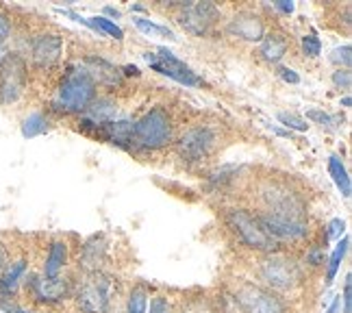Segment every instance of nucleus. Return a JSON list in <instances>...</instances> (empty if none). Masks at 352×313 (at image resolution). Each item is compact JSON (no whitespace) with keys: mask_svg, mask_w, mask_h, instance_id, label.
Wrapping results in <instances>:
<instances>
[{"mask_svg":"<svg viewBox=\"0 0 352 313\" xmlns=\"http://www.w3.org/2000/svg\"><path fill=\"white\" fill-rule=\"evenodd\" d=\"M174 155L187 168H200L209 163L222 146L220 129L209 122H196L174 138Z\"/></svg>","mask_w":352,"mask_h":313,"instance_id":"8","label":"nucleus"},{"mask_svg":"<svg viewBox=\"0 0 352 313\" xmlns=\"http://www.w3.org/2000/svg\"><path fill=\"white\" fill-rule=\"evenodd\" d=\"M305 120L314 122V125H318L320 129H324L327 133L340 131L342 125H344V118L340 114H329V111H324V109H309Z\"/></svg>","mask_w":352,"mask_h":313,"instance_id":"28","label":"nucleus"},{"mask_svg":"<svg viewBox=\"0 0 352 313\" xmlns=\"http://www.w3.org/2000/svg\"><path fill=\"white\" fill-rule=\"evenodd\" d=\"M276 76L287 85H300V74L289 65H276Z\"/></svg>","mask_w":352,"mask_h":313,"instance_id":"39","label":"nucleus"},{"mask_svg":"<svg viewBox=\"0 0 352 313\" xmlns=\"http://www.w3.org/2000/svg\"><path fill=\"white\" fill-rule=\"evenodd\" d=\"M133 122L135 120H131L126 116H120V118H116L111 122H107V125H102L96 133L91 135V138L98 140V142H107L111 146H118V148H122V151H129Z\"/></svg>","mask_w":352,"mask_h":313,"instance_id":"22","label":"nucleus"},{"mask_svg":"<svg viewBox=\"0 0 352 313\" xmlns=\"http://www.w3.org/2000/svg\"><path fill=\"white\" fill-rule=\"evenodd\" d=\"M98 96V85L80 61L65 63L63 74L50 98V111L57 116H80Z\"/></svg>","mask_w":352,"mask_h":313,"instance_id":"4","label":"nucleus"},{"mask_svg":"<svg viewBox=\"0 0 352 313\" xmlns=\"http://www.w3.org/2000/svg\"><path fill=\"white\" fill-rule=\"evenodd\" d=\"M89 22V31L98 33L100 37H111L116 42H122L124 39V31H122V26L107 20L104 16H94V18H87Z\"/></svg>","mask_w":352,"mask_h":313,"instance_id":"29","label":"nucleus"},{"mask_svg":"<svg viewBox=\"0 0 352 313\" xmlns=\"http://www.w3.org/2000/svg\"><path fill=\"white\" fill-rule=\"evenodd\" d=\"M215 298H218V305H220V311H222V313H239V311L233 307V303L228 301V296L224 294V290H220V294L215 296Z\"/></svg>","mask_w":352,"mask_h":313,"instance_id":"43","label":"nucleus"},{"mask_svg":"<svg viewBox=\"0 0 352 313\" xmlns=\"http://www.w3.org/2000/svg\"><path fill=\"white\" fill-rule=\"evenodd\" d=\"M248 274L292 303L307 292L311 279L307 268L302 266L300 250L289 248H280L267 255H254L248 266Z\"/></svg>","mask_w":352,"mask_h":313,"instance_id":"2","label":"nucleus"},{"mask_svg":"<svg viewBox=\"0 0 352 313\" xmlns=\"http://www.w3.org/2000/svg\"><path fill=\"white\" fill-rule=\"evenodd\" d=\"M0 311L3 313H46V311H39V309L24 307L18 301H3V298H0Z\"/></svg>","mask_w":352,"mask_h":313,"instance_id":"40","label":"nucleus"},{"mask_svg":"<svg viewBox=\"0 0 352 313\" xmlns=\"http://www.w3.org/2000/svg\"><path fill=\"white\" fill-rule=\"evenodd\" d=\"M340 298H342V313H352V274L350 272H346Z\"/></svg>","mask_w":352,"mask_h":313,"instance_id":"38","label":"nucleus"},{"mask_svg":"<svg viewBox=\"0 0 352 313\" xmlns=\"http://www.w3.org/2000/svg\"><path fill=\"white\" fill-rule=\"evenodd\" d=\"M50 129H52V120L44 111H31L29 116L22 120V125H20L22 138H26V140H33V138H39V135H46Z\"/></svg>","mask_w":352,"mask_h":313,"instance_id":"27","label":"nucleus"},{"mask_svg":"<svg viewBox=\"0 0 352 313\" xmlns=\"http://www.w3.org/2000/svg\"><path fill=\"white\" fill-rule=\"evenodd\" d=\"M348 250H350V237L344 235L340 241H335V246L333 250L329 252L327 257V266H324V288H331V285L335 283L337 274H340V270H342V263L346 261V257H348Z\"/></svg>","mask_w":352,"mask_h":313,"instance_id":"24","label":"nucleus"},{"mask_svg":"<svg viewBox=\"0 0 352 313\" xmlns=\"http://www.w3.org/2000/svg\"><path fill=\"white\" fill-rule=\"evenodd\" d=\"M13 33H16V24H13V18L5 9H0V48H9Z\"/></svg>","mask_w":352,"mask_h":313,"instance_id":"35","label":"nucleus"},{"mask_svg":"<svg viewBox=\"0 0 352 313\" xmlns=\"http://www.w3.org/2000/svg\"><path fill=\"white\" fill-rule=\"evenodd\" d=\"M222 290L239 313H296L292 301L267 290L250 274L233 277Z\"/></svg>","mask_w":352,"mask_h":313,"instance_id":"6","label":"nucleus"},{"mask_svg":"<svg viewBox=\"0 0 352 313\" xmlns=\"http://www.w3.org/2000/svg\"><path fill=\"white\" fill-rule=\"evenodd\" d=\"M322 233L327 237V241H340L346 235V220H342V217H331V220L324 224Z\"/></svg>","mask_w":352,"mask_h":313,"instance_id":"36","label":"nucleus"},{"mask_svg":"<svg viewBox=\"0 0 352 313\" xmlns=\"http://www.w3.org/2000/svg\"><path fill=\"white\" fill-rule=\"evenodd\" d=\"M331 85H333L337 91L348 94L350 87H352V70H344V67H335V70L331 72Z\"/></svg>","mask_w":352,"mask_h":313,"instance_id":"37","label":"nucleus"},{"mask_svg":"<svg viewBox=\"0 0 352 313\" xmlns=\"http://www.w3.org/2000/svg\"><path fill=\"white\" fill-rule=\"evenodd\" d=\"M120 70H122V76L124 78H140L142 76V70L138 65H131V63H126V65H120Z\"/></svg>","mask_w":352,"mask_h":313,"instance_id":"44","label":"nucleus"},{"mask_svg":"<svg viewBox=\"0 0 352 313\" xmlns=\"http://www.w3.org/2000/svg\"><path fill=\"white\" fill-rule=\"evenodd\" d=\"M29 85V63L18 50H9L7 57L0 61V105H18Z\"/></svg>","mask_w":352,"mask_h":313,"instance_id":"11","label":"nucleus"},{"mask_svg":"<svg viewBox=\"0 0 352 313\" xmlns=\"http://www.w3.org/2000/svg\"><path fill=\"white\" fill-rule=\"evenodd\" d=\"M131 11H133V13H146L148 7H144V5H131Z\"/></svg>","mask_w":352,"mask_h":313,"instance_id":"49","label":"nucleus"},{"mask_svg":"<svg viewBox=\"0 0 352 313\" xmlns=\"http://www.w3.org/2000/svg\"><path fill=\"white\" fill-rule=\"evenodd\" d=\"M144 61L151 65V70L159 72L161 76H168L170 80L185 87H202L205 85V78H202L198 72H194L183 59H179L172 50L159 46L155 52L153 50H146L144 54Z\"/></svg>","mask_w":352,"mask_h":313,"instance_id":"12","label":"nucleus"},{"mask_svg":"<svg viewBox=\"0 0 352 313\" xmlns=\"http://www.w3.org/2000/svg\"><path fill=\"white\" fill-rule=\"evenodd\" d=\"M76 313H116L124 303V290L116 274L94 272V274H76L72 301Z\"/></svg>","mask_w":352,"mask_h":313,"instance_id":"3","label":"nucleus"},{"mask_svg":"<svg viewBox=\"0 0 352 313\" xmlns=\"http://www.w3.org/2000/svg\"><path fill=\"white\" fill-rule=\"evenodd\" d=\"M340 105L344 107V109H350V105H352V98H350V94H346V96L340 100Z\"/></svg>","mask_w":352,"mask_h":313,"instance_id":"48","label":"nucleus"},{"mask_svg":"<svg viewBox=\"0 0 352 313\" xmlns=\"http://www.w3.org/2000/svg\"><path fill=\"white\" fill-rule=\"evenodd\" d=\"M222 224L226 233L233 237V241L241 250L254 255H267L280 250L278 244L265 233L259 217L248 205H226L222 207Z\"/></svg>","mask_w":352,"mask_h":313,"instance_id":"7","label":"nucleus"},{"mask_svg":"<svg viewBox=\"0 0 352 313\" xmlns=\"http://www.w3.org/2000/svg\"><path fill=\"white\" fill-rule=\"evenodd\" d=\"M31 272V257L26 252H20L16 257H11L9 266L0 274V298L3 301H18V296L22 294V285Z\"/></svg>","mask_w":352,"mask_h":313,"instance_id":"18","label":"nucleus"},{"mask_svg":"<svg viewBox=\"0 0 352 313\" xmlns=\"http://www.w3.org/2000/svg\"><path fill=\"white\" fill-rule=\"evenodd\" d=\"M70 266H72V246L63 237H52L48 241L39 274L46 279H55L65 274V272H70Z\"/></svg>","mask_w":352,"mask_h":313,"instance_id":"20","label":"nucleus"},{"mask_svg":"<svg viewBox=\"0 0 352 313\" xmlns=\"http://www.w3.org/2000/svg\"><path fill=\"white\" fill-rule=\"evenodd\" d=\"M272 9L276 13H280V16H292V13L296 11V5L292 3V0H276V3H272Z\"/></svg>","mask_w":352,"mask_h":313,"instance_id":"42","label":"nucleus"},{"mask_svg":"<svg viewBox=\"0 0 352 313\" xmlns=\"http://www.w3.org/2000/svg\"><path fill=\"white\" fill-rule=\"evenodd\" d=\"M176 301L166 294V292H157L151 296V303H148V313H174Z\"/></svg>","mask_w":352,"mask_h":313,"instance_id":"32","label":"nucleus"},{"mask_svg":"<svg viewBox=\"0 0 352 313\" xmlns=\"http://www.w3.org/2000/svg\"><path fill=\"white\" fill-rule=\"evenodd\" d=\"M276 120H278V125L285 129V131H296V133H307L311 129L309 122L302 118V116H298L296 111H278L276 114Z\"/></svg>","mask_w":352,"mask_h":313,"instance_id":"31","label":"nucleus"},{"mask_svg":"<svg viewBox=\"0 0 352 313\" xmlns=\"http://www.w3.org/2000/svg\"><path fill=\"white\" fill-rule=\"evenodd\" d=\"M120 118V105L109 94H100L91 100V105L78 116V131L85 135H94L102 125Z\"/></svg>","mask_w":352,"mask_h":313,"instance_id":"16","label":"nucleus"},{"mask_svg":"<svg viewBox=\"0 0 352 313\" xmlns=\"http://www.w3.org/2000/svg\"><path fill=\"white\" fill-rule=\"evenodd\" d=\"M151 288L146 283H133L124 292V303H122V313H148V303H151Z\"/></svg>","mask_w":352,"mask_h":313,"instance_id":"25","label":"nucleus"},{"mask_svg":"<svg viewBox=\"0 0 352 313\" xmlns=\"http://www.w3.org/2000/svg\"><path fill=\"white\" fill-rule=\"evenodd\" d=\"M65 42L63 37L55 31H39L29 39L24 59L33 70L37 72H50L61 63L63 59Z\"/></svg>","mask_w":352,"mask_h":313,"instance_id":"13","label":"nucleus"},{"mask_svg":"<svg viewBox=\"0 0 352 313\" xmlns=\"http://www.w3.org/2000/svg\"><path fill=\"white\" fill-rule=\"evenodd\" d=\"M133 24H135V29L146 33V35H151V37H168V39H176L174 31L168 29L166 24H159V22H153L151 18H146V16H133Z\"/></svg>","mask_w":352,"mask_h":313,"instance_id":"30","label":"nucleus"},{"mask_svg":"<svg viewBox=\"0 0 352 313\" xmlns=\"http://www.w3.org/2000/svg\"><path fill=\"white\" fill-rule=\"evenodd\" d=\"M267 31L261 13L252 9H239L224 22V33L241 44H259Z\"/></svg>","mask_w":352,"mask_h":313,"instance_id":"15","label":"nucleus"},{"mask_svg":"<svg viewBox=\"0 0 352 313\" xmlns=\"http://www.w3.org/2000/svg\"><path fill=\"white\" fill-rule=\"evenodd\" d=\"M300 48L307 59H318L322 54V39L318 37L316 31H309L300 37Z\"/></svg>","mask_w":352,"mask_h":313,"instance_id":"33","label":"nucleus"},{"mask_svg":"<svg viewBox=\"0 0 352 313\" xmlns=\"http://www.w3.org/2000/svg\"><path fill=\"white\" fill-rule=\"evenodd\" d=\"M174 313H222L220 305H218V298L207 294V292H200L194 296H185L176 301Z\"/></svg>","mask_w":352,"mask_h":313,"instance_id":"23","label":"nucleus"},{"mask_svg":"<svg viewBox=\"0 0 352 313\" xmlns=\"http://www.w3.org/2000/svg\"><path fill=\"white\" fill-rule=\"evenodd\" d=\"M250 209L287 222H311L309 198L289 176H250Z\"/></svg>","mask_w":352,"mask_h":313,"instance_id":"1","label":"nucleus"},{"mask_svg":"<svg viewBox=\"0 0 352 313\" xmlns=\"http://www.w3.org/2000/svg\"><path fill=\"white\" fill-rule=\"evenodd\" d=\"M100 16H104L107 20H120L122 18V11L120 9H116V7H111V5H107V7H102V13Z\"/></svg>","mask_w":352,"mask_h":313,"instance_id":"46","label":"nucleus"},{"mask_svg":"<svg viewBox=\"0 0 352 313\" xmlns=\"http://www.w3.org/2000/svg\"><path fill=\"white\" fill-rule=\"evenodd\" d=\"M329 61L335 65V67H344V70H350L352 65V48L350 44H342V46H335L329 54Z\"/></svg>","mask_w":352,"mask_h":313,"instance_id":"34","label":"nucleus"},{"mask_svg":"<svg viewBox=\"0 0 352 313\" xmlns=\"http://www.w3.org/2000/svg\"><path fill=\"white\" fill-rule=\"evenodd\" d=\"M327 166H329V174H331V179H333V183L337 187V192H340L346 200H350V196H352V179L348 174L344 159L340 155H331Z\"/></svg>","mask_w":352,"mask_h":313,"instance_id":"26","label":"nucleus"},{"mask_svg":"<svg viewBox=\"0 0 352 313\" xmlns=\"http://www.w3.org/2000/svg\"><path fill=\"white\" fill-rule=\"evenodd\" d=\"M324 313H342V298H340V294H335V296L331 298V303L327 305Z\"/></svg>","mask_w":352,"mask_h":313,"instance_id":"45","label":"nucleus"},{"mask_svg":"<svg viewBox=\"0 0 352 313\" xmlns=\"http://www.w3.org/2000/svg\"><path fill=\"white\" fill-rule=\"evenodd\" d=\"M111 261V246L104 233H94L80 241L76 252V274H94V272H107Z\"/></svg>","mask_w":352,"mask_h":313,"instance_id":"14","label":"nucleus"},{"mask_svg":"<svg viewBox=\"0 0 352 313\" xmlns=\"http://www.w3.org/2000/svg\"><path fill=\"white\" fill-rule=\"evenodd\" d=\"M267 127L272 129L276 135H280V138H292V133H289V131H285V129H280L278 125H267Z\"/></svg>","mask_w":352,"mask_h":313,"instance_id":"47","label":"nucleus"},{"mask_svg":"<svg viewBox=\"0 0 352 313\" xmlns=\"http://www.w3.org/2000/svg\"><path fill=\"white\" fill-rule=\"evenodd\" d=\"M246 166L241 163H220L205 176V189L211 194H233L239 189L241 181H248L250 176H243Z\"/></svg>","mask_w":352,"mask_h":313,"instance_id":"17","label":"nucleus"},{"mask_svg":"<svg viewBox=\"0 0 352 313\" xmlns=\"http://www.w3.org/2000/svg\"><path fill=\"white\" fill-rule=\"evenodd\" d=\"M289 48H292V42H289L287 33L276 31V29H267L263 39L259 42V48H256V54H259L261 61L276 67L287 57Z\"/></svg>","mask_w":352,"mask_h":313,"instance_id":"21","label":"nucleus"},{"mask_svg":"<svg viewBox=\"0 0 352 313\" xmlns=\"http://www.w3.org/2000/svg\"><path fill=\"white\" fill-rule=\"evenodd\" d=\"M11 248H9V244L0 237V274L5 272V268L9 266V261H11Z\"/></svg>","mask_w":352,"mask_h":313,"instance_id":"41","label":"nucleus"},{"mask_svg":"<svg viewBox=\"0 0 352 313\" xmlns=\"http://www.w3.org/2000/svg\"><path fill=\"white\" fill-rule=\"evenodd\" d=\"M80 63L87 67V72L91 74L94 83H96L98 87L116 89V87H120L122 83H124V76H122L120 65H116L111 59L102 57V54L89 52V54H85L83 59H80Z\"/></svg>","mask_w":352,"mask_h":313,"instance_id":"19","label":"nucleus"},{"mask_svg":"<svg viewBox=\"0 0 352 313\" xmlns=\"http://www.w3.org/2000/svg\"><path fill=\"white\" fill-rule=\"evenodd\" d=\"M74 283H76V272H65L61 277L46 279L39 274V272L31 270L22 285V294L29 298V303L37 307L39 311L59 309L72 301Z\"/></svg>","mask_w":352,"mask_h":313,"instance_id":"9","label":"nucleus"},{"mask_svg":"<svg viewBox=\"0 0 352 313\" xmlns=\"http://www.w3.org/2000/svg\"><path fill=\"white\" fill-rule=\"evenodd\" d=\"M174 20L192 37H209L224 20L222 7L215 3H183L174 11Z\"/></svg>","mask_w":352,"mask_h":313,"instance_id":"10","label":"nucleus"},{"mask_svg":"<svg viewBox=\"0 0 352 313\" xmlns=\"http://www.w3.org/2000/svg\"><path fill=\"white\" fill-rule=\"evenodd\" d=\"M176 138V120L170 109L164 105H155L133 122V133L129 142L131 155H151L166 151L174 144Z\"/></svg>","mask_w":352,"mask_h":313,"instance_id":"5","label":"nucleus"}]
</instances>
